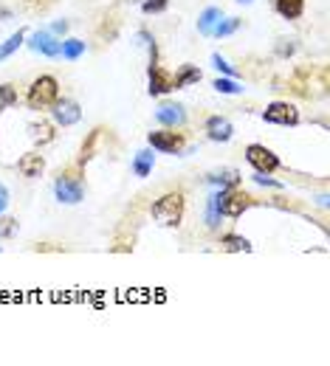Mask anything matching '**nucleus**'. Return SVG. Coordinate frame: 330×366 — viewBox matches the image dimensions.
<instances>
[{
  "label": "nucleus",
  "mask_w": 330,
  "mask_h": 366,
  "mask_svg": "<svg viewBox=\"0 0 330 366\" xmlns=\"http://www.w3.org/2000/svg\"><path fill=\"white\" fill-rule=\"evenodd\" d=\"M184 211H187V200L181 192H167L149 206V215H153V220L161 228H178L184 220Z\"/></svg>",
  "instance_id": "obj_1"
},
{
  "label": "nucleus",
  "mask_w": 330,
  "mask_h": 366,
  "mask_svg": "<svg viewBox=\"0 0 330 366\" xmlns=\"http://www.w3.org/2000/svg\"><path fill=\"white\" fill-rule=\"evenodd\" d=\"M56 99H59V82L54 76H48V74L37 76L32 82V87H28V94H25V105L32 107V110H45Z\"/></svg>",
  "instance_id": "obj_2"
},
{
  "label": "nucleus",
  "mask_w": 330,
  "mask_h": 366,
  "mask_svg": "<svg viewBox=\"0 0 330 366\" xmlns=\"http://www.w3.org/2000/svg\"><path fill=\"white\" fill-rule=\"evenodd\" d=\"M215 200H218V208H220V215H223V217H240L246 208L254 206V197L246 195L243 189H237V186H231V189H220V192L215 195Z\"/></svg>",
  "instance_id": "obj_3"
},
{
  "label": "nucleus",
  "mask_w": 330,
  "mask_h": 366,
  "mask_svg": "<svg viewBox=\"0 0 330 366\" xmlns=\"http://www.w3.org/2000/svg\"><path fill=\"white\" fill-rule=\"evenodd\" d=\"M246 161L254 166V172H265V175H271V172H277L282 166V161L277 158V152H271L262 144H249L246 147Z\"/></svg>",
  "instance_id": "obj_4"
},
{
  "label": "nucleus",
  "mask_w": 330,
  "mask_h": 366,
  "mask_svg": "<svg viewBox=\"0 0 330 366\" xmlns=\"http://www.w3.org/2000/svg\"><path fill=\"white\" fill-rule=\"evenodd\" d=\"M54 195H56L59 203H65V206H76V203H82V195H85L82 180L74 177V175H68V172H65V175L59 172V177L54 180Z\"/></svg>",
  "instance_id": "obj_5"
},
{
  "label": "nucleus",
  "mask_w": 330,
  "mask_h": 366,
  "mask_svg": "<svg viewBox=\"0 0 330 366\" xmlns=\"http://www.w3.org/2000/svg\"><path fill=\"white\" fill-rule=\"evenodd\" d=\"M262 118L268 125H282V127H296L299 125V110L291 102H271L262 110Z\"/></svg>",
  "instance_id": "obj_6"
},
{
  "label": "nucleus",
  "mask_w": 330,
  "mask_h": 366,
  "mask_svg": "<svg viewBox=\"0 0 330 366\" xmlns=\"http://www.w3.org/2000/svg\"><path fill=\"white\" fill-rule=\"evenodd\" d=\"M147 144H149V149H158V152H181L187 138H184V133H175L172 127H167V130H153V133H149Z\"/></svg>",
  "instance_id": "obj_7"
},
{
  "label": "nucleus",
  "mask_w": 330,
  "mask_h": 366,
  "mask_svg": "<svg viewBox=\"0 0 330 366\" xmlns=\"http://www.w3.org/2000/svg\"><path fill=\"white\" fill-rule=\"evenodd\" d=\"M51 116H54V121L59 127H74L76 121L82 118V107L74 99H56L51 105Z\"/></svg>",
  "instance_id": "obj_8"
},
{
  "label": "nucleus",
  "mask_w": 330,
  "mask_h": 366,
  "mask_svg": "<svg viewBox=\"0 0 330 366\" xmlns=\"http://www.w3.org/2000/svg\"><path fill=\"white\" fill-rule=\"evenodd\" d=\"M172 90V76L158 65V63H149L147 65V94L149 96H164Z\"/></svg>",
  "instance_id": "obj_9"
},
{
  "label": "nucleus",
  "mask_w": 330,
  "mask_h": 366,
  "mask_svg": "<svg viewBox=\"0 0 330 366\" xmlns=\"http://www.w3.org/2000/svg\"><path fill=\"white\" fill-rule=\"evenodd\" d=\"M156 118H158V125L175 130V127H184L187 110H184V105H178V102H164V105L156 110Z\"/></svg>",
  "instance_id": "obj_10"
},
{
  "label": "nucleus",
  "mask_w": 330,
  "mask_h": 366,
  "mask_svg": "<svg viewBox=\"0 0 330 366\" xmlns=\"http://www.w3.org/2000/svg\"><path fill=\"white\" fill-rule=\"evenodd\" d=\"M28 48H32L34 54H43V56H59L63 43H59L51 32H34L32 40H28Z\"/></svg>",
  "instance_id": "obj_11"
},
{
  "label": "nucleus",
  "mask_w": 330,
  "mask_h": 366,
  "mask_svg": "<svg viewBox=\"0 0 330 366\" xmlns=\"http://www.w3.org/2000/svg\"><path fill=\"white\" fill-rule=\"evenodd\" d=\"M206 136L212 138V141L226 144V141H231L234 127H231V121L223 118V116H209V118H206Z\"/></svg>",
  "instance_id": "obj_12"
},
{
  "label": "nucleus",
  "mask_w": 330,
  "mask_h": 366,
  "mask_svg": "<svg viewBox=\"0 0 330 366\" xmlns=\"http://www.w3.org/2000/svg\"><path fill=\"white\" fill-rule=\"evenodd\" d=\"M17 172L23 177H40L45 172V158L40 152H25V155L17 161Z\"/></svg>",
  "instance_id": "obj_13"
},
{
  "label": "nucleus",
  "mask_w": 330,
  "mask_h": 366,
  "mask_svg": "<svg viewBox=\"0 0 330 366\" xmlns=\"http://www.w3.org/2000/svg\"><path fill=\"white\" fill-rule=\"evenodd\" d=\"M54 125L51 121H32L28 125V138H32L37 147H45V144H51L54 141Z\"/></svg>",
  "instance_id": "obj_14"
},
{
  "label": "nucleus",
  "mask_w": 330,
  "mask_h": 366,
  "mask_svg": "<svg viewBox=\"0 0 330 366\" xmlns=\"http://www.w3.org/2000/svg\"><path fill=\"white\" fill-rule=\"evenodd\" d=\"M220 17H223V12H220L218 6L203 9L200 17H198V32H200L203 37H212V32H215V25L220 23Z\"/></svg>",
  "instance_id": "obj_15"
},
{
  "label": "nucleus",
  "mask_w": 330,
  "mask_h": 366,
  "mask_svg": "<svg viewBox=\"0 0 330 366\" xmlns=\"http://www.w3.org/2000/svg\"><path fill=\"white\" fill-rule=\"evenodd\" d=\"M220 248L229 251V254H249V251H254L251 242L246 237H240V234H223L220 237Z\"/></svg>",
  "instance_id": "obj_16"
},
{
  "label": "nucleus",
  "mask_w": 330,
  "mask_h": 366,
  "mask_svg": "<svg viewBox=\"0 0 330 366\" xmlns=\"http://www.w3.org/2000/svg\"><path fill=\"white\" fill-rule=\"evenodd\" d=\"M198 82H200V68L198 65H181V71L172 76V90H181V87L198 85Z\"/></svg>",
  "instance_id": "obj_17"
},
{
  "label": "nucleus",
  "mask_w": 330,
  "mask_h": 366,
  "mask_svg": "<svg viewBox=\"0 0 330 366\" xmlns=\"http://www.w3.org/2000/svg\"><path fill=\"white\" fill-rule=\"evenodd\" d=\"M274 9L285 20H296L305 14V0H274Z\"/></svg>",
  "instance_id": "obj_18"
},
{
  "label": "nucleus",
  "mask_w": 330,
  "mask_h": 366,
  "mask_svg": "<svg viewBox=\"0 0 330 366\" xmlns=\"http://www.w3.org/2000/svg\"><path fill=\"white\" fill-rule=\"evenodd\" d=\"M153 166H156L153 149H138L136 158H133V172H136V177H147L149 172H153Z\"/></svg>",
  "instance_id": "obj_19"
},
{
  "label": "nucleus",
  "mask_w": 330,
  "mask_h": 366,
  "mask_svg": "<svg viewBox=\"0 0 330 366\" xmlns=\"http://www.w3.org/2000/svg\"><path fill=\"white\" fill-rule=\"evenodd\" d=\"M209 183H215V186H220V189H231V186H237V183H240V172L231 169V166L218 169V172H209Z\"/></svg>",
  "instance_id": "obj_20"
},
{
  "label": "nucleus",
  "mask_w": 330,
  "mask_h": 366,
  "mask_svg": "<svg viewBox=\"0 0 330 366\" xmlns=\"http://www.w3.org/2000/svg\"><path fill=\"white\" fill-rule=\"evenodd\" d=\"M212 87L218 90V94H226V96H237V94H243V85H240L234 76H218L212 82Z\"/></svg>",
  "instance_id": "obj_21"
},
{
  "label": "nucleus",
  "mask_w": 330,
  "mask_h": 366,
  "mask_svg": "<svg viewBox=\"0 0 330 366\" xmlns=\"http://www.w3.org/2000/svg\"><path fill=\"white\" fill-rule=\"evenodd\" d=\"M82 54H85V43H82V40H76V37L63 40V51H59V56H63V59L74 63V59H79Z\"/></svg>",
  "instance_id": "obj_22"
},
{
  "label": "nucleus",
  "mask_w": 330,
  "mask_h": 366,
  "mask_svg": "<svg viewBox=\"0 0 330 366\" xmlns=\"http://www.w3.org/2000/svg\"><path fill=\"white\" fill-rule=\"evenodd\" d=\"M25 43V32H23V28H20V32L17 34H12L6 43H0V63H3V59H9L20 45Z\"/></svg>",
  "instance_id": "obj_23"
},
{
  "label": "nucleus",
  "mask_w": 330,
  "mask_h": 366,
  "mask_svg": "<svg viewBox=\"0 0 330 366\" xmlns=\"http://www.w3.org/2000/svg\"><path fill=\"white\" fill-rule=\"evenodd\" d=\"M240 25H243V20H240V17H220V23L215 25V32H212V37H229V34L237 32Z\"/></svg>",
  "instance_id": "obj_24"
},
{
  "label": "nucleus",
  "mask_w": 330,
  "mask_h": 366,
  "mask_svg": "<svg viewBox=\"0 0 330 366\" xmlns=\"http://www.w3.org/2000/svg\"><path fill=\"white\" fill-rule=\"evenodd\" d=\"M17 87L12 85V82H3L0 85V110H9V107H14L17 105Z\"/></svg>",
  "instance_id": "obj_25"
},
{
  "label": "nucleus",
  "mask_w": 330,
  "mask_h": 366,
  "mask_svg": "<svg viewBox=\"0 0 330 366\" xmlns=\"http://www.w3.org/2000/svg\"><path fill=\"white\" fill-rule=\"evenodd\" d=\"M220 208H218V200H215V195L209 197V211H206V226L209 228H218V223H220Z\"/></svg>",
  "instance_id": "obj_26"
},
{
  "label": "nucleus",
  "mask_w": 330,
  "mask_h": 366,
  "mask_svg": "<svg viewBox=\"0 0 330 366\" xmlns=\"http://www.w3.org/2000/svg\"><path fill=\"white\" fill-rule=\"evenodd\" d=\"M167 6H169V0H141L144 14H161V12H167Z\"/></svg>",
  "instance_id": "obj_27"
},
{
  "label": "nucleus",
  "mask_w": 330,
  "mask_h": 366,
  "mask_svg": "<svg viewBox=\"0 0 330 366\" xmlns=\"http://www.w3.org/2000/svg\"><path fill=\"white\" fill-rule=\"evenodd\" d=\"M17 228H20V223H17L14 217H0V239L14 237V234H17Z\"/></svg>",
  "instance_id": "obj_28"
},
{
  "label": "nucleus",
  "mask_w": 330,
  "mask_h": 366,
  "mask_svg": "<svg viewBox=\"0 0 330 366\" xmlns=\"http://www.w3.org/2000/svg\"><path fill=\"white\" fill-rule=\"evenodd\" d=\"M212 65H215V68H218L223 76H234V79H237V71H234V68L226 63V59H223L220 54H212Z\"/></svg>",
  "instance_id": "obj_29"
},
{
  "label": "nucleus",
  "mask_w": 330,
  "mask_h": 366,
  "mask_svg": "<svg viewBox=\"0 0 330 366\" xmlns=\"http://www.w3.org/2000/svg\"><path fill=\"white\" fill-rule=\"evenodd\" d=\"M251 180H254V183H260V186H271V189H282V183H280V180H274V177H268L265 172H254V175H251Z\"/></svg>",
  "instance_id": "obj_30"
},
{
  "label": "nucleus",
  "mask_w": 330,
  "mask_h": 366,
  "mask_svg": "<svg viewBox=\"0 0 330 366\" xmlns=\"http://www.w3.org/2000/svg\"><path fill=\"white\" fill-rule=\"evenodd\" d=\"M280 43H282V45H277V54H282V56H291L296 45H293L291 40H280Z\"/></svg>",
  "instance_id": "obj_31"
},
{
  "label": "nucleus",
  "mask_w": 330,
  "mask_h": 366,
  "mask_svg": "<svg viewBox=\"0 0 330 366\" xmlns=\"http://www.w3.org/2000/svg\"><path fill=\"white\" fill-rule=\"evenodd\" d=\"M6 206H9V189L3 186V183H0V215L6 211Z\"/></svg>",
  "instance_id": "obj_32"
},
{
  "label": "nucleus",
  "mask_w": 330,
  "mask_h": 366,
  "mask_svg": "<svg viewBox=\"0 0 330 366\" xmlns=\"http://www.w3.org/2000/svg\"><path fill=\"white\" fill-rule=\"evenodd\" d=\"M65 32H68V20H56L51 25V34H65Z\"/></svg>",
  "instance_id": "obj_33"
},
{
  "label": "nucleus",
  "mask_w": 330,
  "mask_h": 366,
  "mask_svg": "<svg viewBox=\"0 0 330 366\" xmlns=\"http://www.w3.org/2000/svg\"><path fill=\"white\" fill-rule=\"evenodd\" d=\"M6 20H12V9H6V6H0V23H6Z\"/></svg>",
  "instance_id": "obj_34"
},
{
  "label": "nucleus",
  "mask_w": 330,
  "mask_h": 366,
  "mask_svg": "<svg viewBox=\"0 0 330 366\" xmlns=\"http://www.w3.org/2000/svg\"><path fill=\"white\" fill-rule=\"evenodd\" d=\"M237 3H254V0H237Z\"/></svg>",
  "instance_id": "obj_35"
},
{
  "label": "nucleus",
  "mask_w": 330,
  "mask_h": 366,
  "mask_svg": "<svg viewBox=\"0 0 330 366\" xmlns=\"http://www.w3.org/2000/svg\"><path fill=\"white\" fill-rule=\"evenodd\" d=\"M0 251H3V248H0Z\"/></svg>",
  "instance_id": "obj_36"
}]
</instances>
